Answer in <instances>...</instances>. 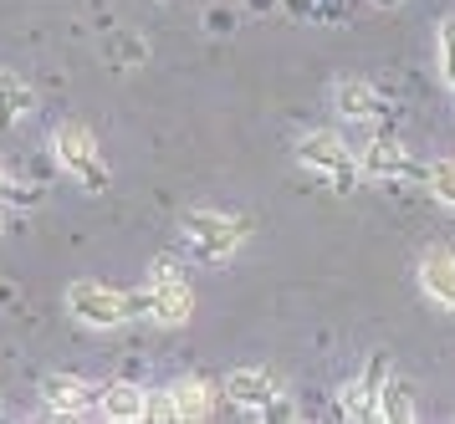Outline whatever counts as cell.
Segmentation results:
<instances>
[{
	"label": "cell",
	"instance_id": "1",
	"mask_svg": "<svg viewBox=\"0 0 455 424\" xmlns=\"http://www.w3.org/2000/svg\"><path fill=\"white\" fill-rule=\"evenodd\" d=\"M52 159L62 169L67 180L87 189V195H103L113 184V164L103 154V139L87 128V123H57L52 128Z\"/></svg>",
	"mask_w": 455,
	"mask_h": 424
},
{
	"label": "cell",
	"instance_id": "2",
	"mask_svg": "<svg viewBox=\"0 0 455 424\" xmlns=\"http://www.w3.org/2000/svg\"><path fill=\"white\" fill-rule=\"evenodd\" d=\"M133 302H139V317H154L159 327H185L195 317V292H189L185 266L174 256H154L144 286L133 292Z\"/></svg>",
	"mask_w": 455,
	"mask_h": 424
},
{
	"label": "cell",
	"instance_id": "3",
	"mask_svg": "<svg viewBox=\"0 0 455 424\" xmlns=\"http://www.w3.org/2000/svg\"><path fill=\"white\" fill-rule=\"evenodd\" d=\"M180 241H185L195 261L220 266L251 241V220L246 215H226V210H185L180 215Z\"/></svg>",
	"mask_w": 455,
	"mask_h": 424
},
{
	"label": "cell",
	"instance_id": "4",
	"mask_svg": "<svg viewBox=\"0 0 455 424\" xmlns=\"http://www.w3.org/2000/svg\"><path fill=\"white\" fill-rule=\"evenodd\" d=\"M291 154H297V164H302L307 174H317V180L328 184V189H338V195H353V189L363 184L358 148H348V139L332 133V128H312V133H302Z\"/></svg>",
	"mask_w": 455,
	"mask_h": 424
},
{
	"label": "cell",
	"instance_id": "5",
	"mask_svg": "<svg viewBox=\"0 0 455 424\" xmlns=\"http://www.w3.org/2000/svg\"><path fill=\"white\" fill-rule=\"evenodd\" d=\"M67 312L83 327H92V332H113V327H124L139 317V302H133V292H124V286L83 276V282L67 286Z\"/></svg>",
	"mask_w": 455,
	"mask_h": 424
},
{
	"label": "cell",
	"instance_id": "6",
	"mask_svg": "<svg viewBox=\"0 0 455 424\" xmlns=\"http://www.w3.org/2000/svg\"><path fill=\"white\" fill-rule=\"evenodd\" d=\"M358 169H363V180H384V184H425V164L414 159L410 148L399 139H369L358 148Z\"/></svg>",
	"mask_w": 455,
	"mask_h": 424
},
{
	"label": "cell",
	"instance_id": "7",
	"mask_svg": "<svg viewBox=\"0 0 455 424\" xmlns=\"http://www.w3.org/2000/svg\"><path fill=\"white\" fill-rule=\"evenodd\" d=\"M220 394H226V404L246 409V414H267V409L282 404V379L267 368H230Z\"/></svg>",
	"mask_w": 455,
	"mask_h": 424
},
{
	"label": "cell",
	"instance_id": "8",
	"mask_svg": "<svg viewBox=\"0 0 455 424\" xmlns=\"http://www.w3.org/2000/svg\"><path fill=\"white\" fill-rule=\"evenodd\" d=\"M36 388H42V404L52 409V414H67V420L98 414V404H103V384L77 379V373H46Z\"/></svg>",
	"mask_w": 455,
	"mask_h": 424
},
{
	"label": "cell",
	"instance_id": "9",
	"mask_svg": "<svg viewBox=\"0 0 455 424\" xmlns=\"http://www.w3.org/2000/svg\"><path fill=\"white\" fill-rule=\"evenodd\" d=\"M332 108L343 113L348 123H379L394 113V98L379 87V82H363V77H343L332 87Z\"/></svg>",
	"mask_w": 455,
	"mask_h": 424
},
{
	"label": "cell",
	"instance_id": "10",
	"mask_svg": "<svg viewBox=\"0 0 455 424\" xmlns=\"http://www.w3.org/2000/svg\"><path fill=\"white\" fill-rule=\"evenodd\" d=\"M414 276H419V292L435 307L455 312V245H430L419 256V266H414Z\"/></svg>",
	"mask_w": 455,
	"mask_h": 424
},
{
	"label": "cell",
	"instance_id": "11",
	"mask_svg": "<svg viewBox=\"0 0 455 424\" xmlns=\"http://www.w3.org/2000/svg\"><path fill=\"white\" fill-rule=\"evenodd\" d=\"M144 404H148V388L133 384V379H113V384H103V404H98V414L113 424H139L144 420Z\"/></svg>",
	"mask_w": 455,
	"mask_h": 424
},
{
	"label": "cell",
	"instance_id": "12",
	"mask_svg": "<svg viewBox=\"0 0 455 424\" xmlns=\"http://www.w3.org/2000/svg\"><path fill=\"white\" fill-rule=\"evenodd\" d=\"M373 420H389V424H410V420H419L414 388L404 384L399 373H389V379L379 384V394H373Z\"/></svg>",
	"mask_w": 455,
	"mask_h": 424
},
{
	"label": "cell",
	"instance_id": "13",
	"mask_svg": "<svg viewBox=\"0 0 455 424\" xmlns=\"http://www.w3.org/2000/svg\"><path fill=\"white\" fill-rule=\"evenodd\" d=\"M169 394H174L180 420H210V414H215V404L226 399V394H220V384H210V379H180Z\"/></svg>",
	"mask_w": 455,
	"mask_h": 424
},
{
	"label": "cell",
	"instance_id": "14",
	"mask_svg": "<svg viewBox=\"0 0 455 424\" xmlns=\"http://www.w3.org/2000/svg\"><path fill=\"white\" fill-rule=\"evenodd\" d=\"M36 108V92H31V82L16 77V72H0V128H16Z\"/></svg>",
	"mask_w": 455,
	"mask_h": 424
},
{
	"label": "cell",
	"instance_id": "15",
	"mask_svg": "<svg viewBox=\"0 0 455 424\" xmlns=\"http://www.w3.org/2000/svg\"><path fill=\"white\" fill-rule=\"evenodd\" d=\"M338 414L343 420H373V388L363 384V373L358 379H348V384H338Z\"/></svg>",
	"mask_w": 455,
	"mask_h": 424
},
{
	"label": "cell",
	"instance_id": "16",
	"mask_svg": "<svg viewBox=\"0 0 455 424\" xmlns=\"http://www.w3.org/2000/svg\"><path fill=\"white\" fill-rule=\"evenodd\" d=\"M435 52H440V77H445V92L455 98V16L440 20V31H435Z\"/></svg>",
	"mask_w": 455,
	"mask_h": 424
},
{
	"label": "cell",
	"instance_id": "17",
	"mask_svg": "<svg viewBox=\"0 0 455 424\" xmlns=\"http://www.w3.org/2000/svg\"><path fill=\"white\" fill-rule=\"evenodd\" d=\"M425 184H430L435 200L451 204V210H455V159H435V164H425Z\"/></svg>",
	"mask_w": 455,
	"mask_h": 424
},
{
	"label": "cell",
	"instance_id": "18",
	"mask_svg": "<svg viewBox=\"0 0 455 424\" xmlns=\"http://www.w3.org/2000/svg\"><path fill=\"white\" fill-rule=\"evenodd\" d=\"M0 204H16V210H31V204H42V189L36 184H21L5 164H0Z\"/></svg>",
	"mask_w": 455,
	"mask_h": 424
},
{
	"label": "cell",
	"instance_id": "19",
	"mask_svg": "<svg viewBox=\"0 0 455 424\" xmlns=\"http://www.w3.org/2000/svg\"><path fill=\"white\" fill-rule=\"evenodd\" d=\"M144 420H154V424H174L180 420V409H174V394H169V388H148Z\"/></svg>",
	"mask_w": 455,
	"mask_h": 424
},
{
	"label": "cell",
	"instance_id": "20",
	"mask_svg": "<svg viewBox=\"0 0 455 424\" xmlns=\"http://www.w3.org/2000/svg\"><path fill=\"white\" fill-rule=\"evenodd\" d=\"M11 215H16V204H0V241H5V230H11Z\"/></svg>",
	"mask_w": 455,
	"mask_h": 424
},
{
	"label": "cell",
	"instance_id": "21",
	"mask_svg": "<svg viewBox=\"0 0 455 424\" xmlns=\"http://www.w3.org/2000/svg\"><path fill=\"white\" fill-rule=\"evenodd\" d=\"M373 5H399V0H373Z\"/></svg>",
	"mask_w": 455,
	"mask_h": 424
},
{
	"label": "cell",
	"instance_id": "22",
	"mask_svg": "<svg viewBox=\"0 0 455 424\" xmlns=\"http://www.w3.org/2000/svg\"><path fill=\"white\" fill-rule=\"evenodd\" d=\"M164 5H169V0H164Z\"/></svg>",
	"mask_w": 455,
	"mask_h": 424
}]
</instances>
